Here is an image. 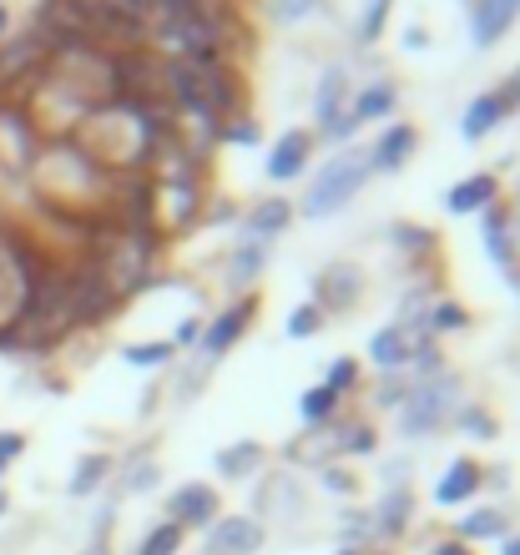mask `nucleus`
Listing matches in <instances>:
<instances>
[{
	"label": "nucleus",
	"instance_id": "2",
	"mask_svg": "<svg viewBox=\"0 0 520 555\" xmlns=\"http://www.w3.org/2000/svg\"><path fill=\"white\" fill-rule=\"evenodd\" d=\"M455 410H460V379L445 369V374L415 379L409 399L399 404V429H405L409 439L434 435V429H445V424L455 420Z\"/></svg>",
	"mask_w": 520,
	"mask_h": 555
},
{
	"label": "nucleus",
	"instance_id": "43",
	"mask_svg": "<svg viewBox=\"0 0 520 555\" xmlns=\"http://www.w3.org/2000/svg\"><path fill=\"white\" fill-rule=\"evenodd\" d=\"M152 485H157V465H147V460H142V465L127 475V490L137 495V490H152Z\"/></svg>",
	"mask_w": 520,
	"mask_h": 555
},
{
	"label": "nucleus",
	"instance_id": "11",
	"mask_svg": "<svg viewBox=\"0 0 520 555\" xmlns=\"http://www.w3.org/2000/svg\"><path fill=\"white\" fill-rule=\"evenodd\" d=\"M369 520H375V541H399L415 526V490L409 485H390L384 500L369 511Z\"/></svg>",
	"mask_w": 520,
	"mask_h": 555
},
{
	"label": "nucleus",
	"instance_id": "45",
	"mask_svg": "<svg viewBox=\"0 0 520 555\" xmlns=\"http://www.w3.org/2000/svg\"><path fill=\"white\" fill-rule=\"evenodd\" d=\"M203 212H207V222H232L238 218V207L232 203H213V207H203Z\"/></svg>",
	"mask_w": 520,
	"mask_h": 555
},
{
	"label": "nucleus",
	"instance_id": "27",
	"mask_svg": "<svg viewBox=\"0 0 520 555\" xmlns=\"http://www.w3.org/2000/svg\"><path fill=\"white\" fill-rule=\"evenodd\" d=\"M465 323H470V313H465L460 304H455V298H445V293H440V298H434V308H430V319H424V334H460Z\"/></svg>",
	"mask_w": 520,
	"mask_h": 555
},
{
	"label": "nucleus",
	"instance_id": "3",
	"mask_svg": "<svg viewBox=\"0 0 520 555\" xmlns=\"http://www.w3.org/2000/svg\"><path fill=\"white\" fill-rule=\"evenodd\" d=\"M122 308V293H116V283L102 273V263L91 258V253H81L72 263V319L76 328H97V323H106Z\"/></svg>",
	"mask_w": 520,
	"mask_h": 555
},
{
	"label": "nucleus",
	"instance_id": "20",
	"mask_svg": "<svg viewBox=\"0 0 520 555\" xmlns=\"http://www.w3.org/2000/svg\"><path fill=\"white\" fill-rule=\"evenodd\" d=\"M394 106H399V87H394L390 76H379V81H369L364 91H354V117L359 121L394 117Z\"/></svg>",
	"mask_w": 520,
	"mask_h": 555
},
{
	"label": "nucleus",
	"instance_id": "34",
	"mask_svg": "<svg viewBox=\"0 0 520 555\" xmlns=\"http://www.w3.org/2000/svg\"><path fill=\"white\" fill-rule=\"evenodd\" d=\"M339 535H344V551H359L375 541V520H369V511H348L344 520H339Z\"/></svg>",
	"mask_w": 520,
	"mask_h": 555
},
{
	"label": "nucleus",
	"instance_id": "31",
	"mask_svg": "<svg viewBox=\"0 0 520 555\" xmlns=\"http://www.w3.org/2000/svg\"><path fill=\"white\" fill-rule=\"evenodd\" d=\"M409 389H415V374H409V369H394V374H384V379H379L375 404H379V410H399V404L409 399Z\"/></svg>",
	"mask_w": 520,
	"mask_h": 555
},
{
	"label": "nucleus",
	"instance_id": "7",
	"mask_svg": "<svg viewBox=\"0 0 520 555\" xmlns=\"http://www.w3.org/2000/svg\"><path fill=\"white\" fill-rule=\"evenodd\" d=\"M263 520L258 515H217L207 526V555H258Z\"/></svg>",
	"mask_w": 520,
	"mask_h": 555
},
{
	"label": "nucleus",
	"instance_id": "29",
	"mask_svg": "<svg viewBox=\"0 0 520 555\" xmlns=\"http://www.w3.org/2000/svg\"><path fill=\"white\" fill-rule=\"evenodd\" d=\"M106 475H112V454H87V460L72 469V495H76V500L91 495V490H97Z\"/></svg>",
	"mask_w": 520,
	"mask_h": 555
},
{
	"label": "nucleus",
	"instance_id": "8",
	"mask_svg": "<svg viewBox=\"0 0 520 555\" xmlns=\"http://www.w3.org/2000/svg\"><path fill=\"white\" fill-rule=\"evenodd\" d=\"M217 515H223V500H217L213 485H182L167 500V520L182 530H207Z\"/></svg>",
	"mask_w": 520,
	"mask_h": 555
},
{
	"label": "nucleus",
	"instance_id": "40",
	"mask_svg": "<svg viewBox=\"0 0 520 555\" xmlns=\"http://www.w3.org/2000/svg\"><path fill=\"white\" fill-rule=\"evenodd\" d=\"M491 96L500 102V112H506V117H510V112H520V66L506 76V81H500V87L491 91Z\"/></svg>",
	"mask_w": 520,
	"mask_h": 555
},
{
	"label": "nucleus",
	"instance_id": "33",
	"mask_svg": "<svg viewBox=\"0 0 520 555\" xmlns=\"http://www.w3.org/2000/svg\"><path fill=\"white\" fill-rule=\"evenodd\" d=\"M379 435H375V424H344L339 420V454H375Z\"/></svg>",
	"mask_w": 520,
	"mask_h": 555
},
{
	"label": "nucleus",
	"instance_id": "49",
	"mask_svg": "<svg viewBox=\"0 0 520 555\" xmlns=\"http://www.w3.org/2000/svg\"><path fill=\"white\" fill-rule=\"evenodd\" d=\"M500 555H520V535H506V541H500Z\"/></svg>",
	"mask_w": 520,
	"mask_h": 555
},
{
	"label": "nucleus",
	"instance_id": "51",
	"mask_svg": "<svg viewBox=\"0 0 520 555\" xmlns=\"http://www.w3.org/2000/svg\"><path fill=\"white\" fill-rule=\"evenodd\" d=\"M5 511H11V495H5V490H0V515H5Z\"/></svg>",
	"mask_w": 520,
	"mask_h": 555
},
{
	"label": "nucleus",
	"instance_id": "35",
	"mask_svg": "<svg viewBox=\"0 0 520 555\" xmlns=\"http://www.w3.org/2000/svg\"><path fill=\"white\" fill-rule=\"evenodd\" d=\"M308 15H329V0H274V21L278 26H299Z\"/></svg>",
	"mask_w": 520,
	"mask_h": 555
},
{
	"label": "nucleus",
	"instance_id": "4",
	"mask_svg": "<svg viewBox=\"0 0 520 555\" xmlns=\"http://www.w3.org/2000/svg\"><path fill=\"white\" fill-rule=\"evenodd\" d=\"M480 233H485V253H491V263L500 268L510 288H520V248H516V207L500 197L480 212Z\"/></svg>",
	"mask_w": 520,
	"mask_h": 555
},
{
	"label": "nucleus",
	"instance_id": "16",
	"mask_svg": "<svg viewBox=\"0 0 520 555\" xmlns=\"http://www.w3.org/2000/svg\"><path fill=\"white\" fill-rule=\"evenodd\" d=\"M369 359L379 364V374L409 369V359H415V334H409V328H399V323H384V328L369 338Z\"/></svg>",
	"mask_w": 520,
	"mask_h": 555
},
{
	"label": "nucleus",
	"instance_id": "1",
	"mask_svg": "<svg viewBox=\"0 0 520 555\" xmlns=\"http://www.w3.org/2000/svg\"><path fill=\"white\" fill-rule=\"evenodd\" d=\"M369 177H375L369 172V152H364V146H344V152H333V157L308 177L304 203L293 207V212H304V218H314V222L333 218L339 207L354 203V192H359Z\"/></svg>",
	"mask_w": 520,
	"mask_h": 555
},
{
	"label": "nucleus",
	"instance_id": "17",
	"mask_svg": "<svg viewBox=\"0 0 520 555\" xmlns=\"http://www.w3.org/2000/svg\"><path fill=\"white\" fill-rule=\"evenodd\" d=\"M510 535V515L500 511V505H475L470 515H460L455 520V541H506Z\"/></svg>",
	"mask_w": 520,
	"mask_h": 555
},
{
	"label": "nucleus",
	"instance_id": "32",
	"mask_svg": "<svg viewBox=\"0 0 520 555\" xmlns=\"http://www.w3.org/2000/svg\"><path fill=\"white\" fill-rule=\"evenodd\" d=\"M455 424H460L470 439H495L500 435V424H495V414L485 410V404H460V410H455Z\"/></svg>",
	"mask_w": 520,
	"mask_h": 555
},
{
	"label": "nucleus",
	"instance_id": "47",
	"mask_svg": "<svg viewBox=\"0 0 520 555\" xmlns=\"http://www.w3.org/2000/svg\"><path fill=\"white\" fill-rule=\"evenodd\" d=\"M116 11H127V15H137V21H142V11L147 5H152V0H112Z\"/></svg>",
	"mask_w": 520,
	"mask_h": 555
},
{
	"label": "nucleus",
	"instance_id": "13",
	"mask_svg": "<svg viewBox=\"0 0 520 555\" xmlns=\"http://www.w3.org/2000/svg\"><path fill=\"white\" fill-rule=\"evenodd\" d=\"M485 490V465L480 460H449V469L434 485V505H470Z\"/></svg>",
	"mask_w": 520,
	"mask_h": 555
},
{
	"label": "nucleus",
	"instance_id": "15",
	"mask_svg": "<svg viewBox=\"0 0 520 555\" xmlns=\"http://www.w3.org/2000/svg\"><path fill=\"white\" fill-rule=\"evenodd\" d=\"M354 102V81H348L344 66H329V72L318 76V87H314V121H318V132L329 127L344 106Z\"/></svg>",
	"mask_w": 520,
	"mask_h": 555
},
{
	"label": "nucleus",
	"instance_id": "36",
	"mask_svg": "<svg viewBox=\"0 0 520 555\" xmlns=\"http://www.w3.org/2000/svg\"><path fill=\"white\" fill-rule=\"evenodd\" d=\"M173 353H177L173 344H127V349H122V359H127L131 369H162Z\"/></svg>",
	"mask_w": 520,
	"mask_h": 555
},
{
	"label": "nucleus",
	"instance_id": "9",
	"mask_svg": "<svg viewBox=\"0 0 520 555\" xmlns=\"http://www.w3.org/2000/svg\"><path fill=\"white\" fill-rule=\"evenodd\" d=\"M516 21L520 0H470V41H475V51H491Z\"/></svg>",
	"mask_w": 520,
	"mask_h": 555
},
{
	"label": "nucleus",
	"instance_id": "30",
	"mask_svg": "<svg viewBox=\"0 0 520 555\" xmlns=\"http://www.w3.org/2000/svg\"><path fill=\"white\" fill-rule=\"evenodd\" d=\"M390 11H394V0H369L359 15V26H354V41L359 46H375L379 36H384V26H390Z\"/></svg>",
	"mask_w": 520,
	"mask_h": 555
},
{
	"label": "nucleus",
	"instance_id": "44",
	"mask_svg": "<svg viewBox=\"0 0 520 555\" xmlns=\"http://www.w3.org/2000/svg\"><path fill=\"white\" fill-rule=\"evenodd\" d=\"M430 555H475V551H470L465 541H455V535H449V541H434V545H430Z\"/></svg>",
	"mask_w": 520,
	"mask_h": 555
},
{
	"label": "nucleus",
	"instance_id": "21",
	"mask_svg": "<svg viewBox=\"0 0 520 555\" xmlns=\"http://www.w3.org/2000/svg\"><path fill=\"white\" fill-rule=\"evenodd\" d=\"M500 121H506L500 102H495L491 91H480L475 102L465 106V117H460V137H465V142H485V137H491L495 127H500Z\"/></svg>",
	"mask_w": 520,
	"mask_h": 555
},
{
	"label": "nucleus",
	"instance_id": "41",
	"mask_svg": "<svg viewBox=\"0 0 520 555\" xmlns=\"http://www.w3.org/2000/svg\"><path fill=\"white\" fill-rule=\"evenodd\" d=\"M26 454V435H15V429H0V475L15 465Z\"/></svg>",
	"mask_w": 520,
	"mask_h": 555
},
{
	"label": "nucleus",
	"instance_id": "37",
	"mask_svg": "<svg viewBox=\"0 0 520 555\" xmlns=\"http://www.w3.org/2000/svg\"><path fill=\"white\" fill-rule=\"evenodd\" d=\"M318 328H324V313H318L314 304H299L289 313V338H314Z\"/></svg>",
	"mask_w": 520,
	"mask_h": 555
},
{
	"label": "nucleus",
	"instance_id": "46",
	"mask_svg": "<svg viewBox=\"0 0 520 555\" xmlns=\"http://www.w3.org/2000/svg\"><path fill=\"white\" fill-rule=\"evenodd\" d=\"M405 46H409V51H424V46H430V30H424V26H409L405 30Z\"/></svg>",
	"mask_w": 520,
	"mask_h": 555
},
{
	"label": "nucleus",
	"instance_id": "12",
	"mask_svg": "<svg viewBox=\"0 0 520 555\" xmlns=\"http://www.w3.org/2000/svg\"><path fill=\"white\" fill-rule=\"evenodd\" d=\"M415 146H419V127H409V121L384 127L375 146H364V152H369V172H399V167L415 157Z\"/></svg>",
	"mask_w": 520,
	"mask_h": 555
},
{
	"label": "nucleus",
	"instance_id": "42",
	"mask_svg": "<svg viewBox=\"0 0 520 555\" xmlns=\"http://www.w3.org/2000/svg\"><path fill=\"white\" fill-rule=\"evenodd\" d=\"M167 344H173V349H192V344H203V319H198V313H192V319H182V323H177V334L167 338Z\"/></svg>",
	"mask_w": 520,
	"mask_h": 555
},
{
	"label": "nucleus",
	"instance_id": "23",
	"mask_svg": "<svg viewBox=\"0 0 520 555\" xmlns=\"http://www.w3.org/2000/svg\"><path fill=\"white\" fill-rule=\"evenodd\" d=\"M289 222H293V203H289V197H263V203L253 207V218H248V233L258 237V243H268V237L289 233Z\"/></svg>",
	"mask_w": 520,
	"mask_h": 555
},
{
	"label": "nucleus",
	"instance_id": "26",
	"mask_svg": "<svg viewBox=\"0 0 520 555\" xmlns=\"http://www.w3.org/2000/svg\"><path fill=\"white\" fill-rule=\"evenodd\" d=\"M359 384H364V364L354 359V353H339V359L329 364V374H324V389H329V395H339V399L354 395Z\"/></svg>",
	"mask_w": 520,
	"mask_h": 555
},
{
	"label": "nucleus",
	"instance_id": "5",
	"mask_svg": "<svg viewBox=\"0 0 520 555\" xmlns=\"http://www.w3.org/2000/svg\"><path fill=\"white\" fill-rule=\"evenodd\" d=\"M364 298V268L359 263H329V268H318L314 273V298L308 304L329 319V313H348V308Z\"/></svg>",
	"mask_w": 520,
	"mask_h": 555
},
{
	"label": "nucleus",
	"instance_id": "50",
	"mask_svg": "<svg viewBox=\"0 0 520 555\" xmlns=\"http://www.w3.org/2000/svg\"><path fill=\"white\" fill-rule=\"evenodd\" d=\"M5 30H11V11H5V5H0V36H5Z\"/></svg>",
	"mask_w": 520,
	"mask_h": 555
},
{
	"label": "nucleus",
	"instance_id": "38",
	"mask_svg": "<svg viewBox=\"0 0 520 555\" xmlns=\"http://www.w3.org/2000/svg\"><path fill=\"white\" fill-rule=\"evenodd\" d=\"M318 480H324V490H329V495H354V490H359V480H354L344 465H324V469H318Z\"/></svg>",
	"mask_w": 520,
	"mask_h": 555
},
{
	"label": "nucleus",
	"instance_id": "39",
	"mask_svg": "<svg viewBox=\"0 0 520 555\" xmlns=\"http://www.w3.org/2000/svg\"><path fill=\"white\" fill-rule=\"evenodd\" d=\"M223 142H238V146H253V142H258V121H253V112H248V117L223 121Z\"/></svg>",
	"mask_w": 520,
	"mask_h": 555
},
{
	"label": "nucleus",
	"instance_id": "10",
	"mask_svg": "<svg viewBox=\"0 0 520 555\" xmlns=\"http://www.w3.org/2000/svg\"><path fill=\"white\" fill-rule=\"evenodd\" d=\"M314 132H304V127H293V132H283L274 142V152H268V177L274 182H299L304 177V167L314 162Z\"/></svg>",
	"mask_w": 520,
	"mask_h": 555
},
{
	"label": "nucleus",
	"instance_id": "25",
	"mask_svg": "<svg viewBox=\"0 0 520 555\" xmlns=\"http://www.w3.org/2000/svg\"><path fill=\"white\" fill-rule=\"evenodd\" d=\"M258 511L274 515V520H283V515H299V485H293L289 475L268 480V485L258 490Z\"/></svg>",
	"mask_w": 520,
	"mask_h": 555
},
{
	"label": "nucleus",
	"instance_id": "6",
	"mask_svg": "<svg viewBox=\"0 0 520 555\" xmlns=\"http://www.w3.org/2000/svg\"><path fill=\"white\" fill-rule=\"evenodd\" d=\"M258 319V293H243V298H232L213 323H203V353L207 359H223V353L248 334V323Z\"/></svg>",
	"mask_w": 520,
	"mask_h": 555
},
{
	"label": "nucleus",
	"instance_id": "19",
	"mask_svg": "<svg viewBox=\"0 0 520 555\" xmlns=\"http://www.w3.org/2000/svg\"><path fill=\"white\" fill-rule=\"evenodd\" d=\"M263 444L258 439H238V444H228V450H217V475H223V480H248V475H258L263 469Z\"/></svg>",
	"mask_w": 520,
	"mask_h": 555
},
{
	"label": "nucleus",
	"instance_id": "22",
	"mask_svg": "<svg viewBox=\"0 0 520 555\" xmlns=\"http://www.w3.org/2000/svg\"><path fill=\"white\" fill-rule=\"evenodd\" d=\"M390 243L405 253L409 263H430L434 253H440V233H434V228H419V222H394Z\"/></svg>",
	"mask_w": 520,
	"mask_h": 555
},
{
	"label": "nucleus",
	"instance_id": "18",
	"mask_svg": "<svg viewBox=\"0 0 520 555\" xmlns=\"http://www.w3.org/2000/svg\"><path fill=\"white\" fill-rule=\"evenodd\" d=\"M268 268V243H258V237H248V243H238V248L228 253V288L243 298V293H253V278Z\"/></svg>",
	"mask_w": 520,
	"mask_h": 555
},
{
	"label": "nucleus",
	"instance_id": "52",
	"mask_svg": "<svg viewBox=\"0 0 520 555\" xmlns=\"http://www.w3.org/2000/svg\"><path fill=\"white\" fill-rule=\"evenodd\" d=\"M339 555H359V551H339Z\"/></svg>",
	"mask_w": 520,
	"mask_h": 555
},
{
	"label": "nucleus",
	"instance_id": "28",
	"mask_svg": "<svg viewBox=\"0 0 520 555\" xmlns=\"http://www.w3.org/2000/svg\"><path fill=\"white\" fill-rule=\"evenodd\" d=\"M188 545V530L173 526V520H162V526H152L142 535V545H137V555H177Z\"/></svg>",
	"mask_w": 520,
	"mask_h": 555
},
{
	"label": "nucleus",
	"instance_id": "48",
	"mask_svg": "<svg viewBox=\"0 0 520 555\" xmlns=\"http://www.w3.org/2000/svg\"><path fill=\"white\" fill-rule=\"evenodd\" d=\"M485 485H491V490H506V469H485Z\"/></svg>",
	"mask_w": 520,
	"mask_h": 555
},
{
	"label": "nucleus",
	"instance_id": "24",
	"mask_svg": "<svg viewBox=\"0 0 520 555\" xmlns=\"http://www.w3.org/2000/svg\"><path fill=\"white\" fill-rule=\"evenodd\" d=\"M299 420H304V429H324V424H333L339 420V395H329L324 384L304 389V399H299Z\"/></svg>",
	"mask_w": 520,
	"mask_h": 555
},
{
	"label": "nucleus",
	"instance_id": "14",
	"mask_svg": "<svg viewBox=\"0 0 520 555\" xmlns=\"http://www.w3.org/2000/svg\"><path fill=\"white\" fill-rule=\"evenodd\" d=\"M491 203H500V177L495 172H475V177H465V182H455V188L445 192V207L455 212V218H480Z\"/></svg>",
	"mask_w": 520,
	"mask_h": 555
}]
</instances>
